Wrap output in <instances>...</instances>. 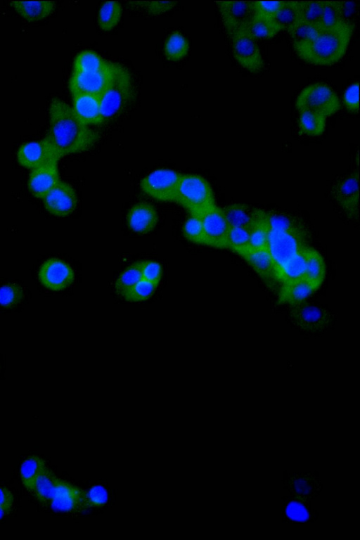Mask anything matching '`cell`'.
Here are the masks:
<instances>
[{
    "mask_svg": "<svg viewBox=\"0 0 360 540\" xmlns=\"http://www.w3.org/2000/svg\"><path fill=\"white\" fill-rule=\"evenodd\" d=\"M304 248L293 256L282 268L278 274V281L281 283L304 278L306 271Z\"/></svg>",
    "mask_w": 360,
    "mask_h": 540,
    "instance_id": "cell-31",
    "label": "cell"
},
{
    "mask_svg": "<svg viewBox=\"0 0 360 540\" xmlns=\"http://www.w3.org/2000/svg\"><path fill=\"white\" fill-rule=\"evenodd\" d=\"M257 274L269 288H274L280 283L274 262L266 248H247L238 254Z\"/></svg>",
    "mask_w": 360,
    "mask_h": 540,
    "instance_id": "cell-17",
    "label": "cell"
},
{
    "mask_svg": "<svg viewBox=\"0 0 360 540\" xmlns=\"http://www.w3.org/2000/svg\"><path fill=\"white\" fill-rule=\"evenodd\" d=\"M21 298L22 290L18 285L9 284L0 288V304L2 306H11Z\"/></svg>",
    "mask_w": 360,
    "mask_h": 540,
    "instance_id": "cell-49",
    "label": "cell"
},
{
    "mask_svg": "<svg viewBox=\"0 0 360 540\" xmlns=\"http://www.w3.org/2000/svg\"><path fill=\"white\" fill-rule=\"evenodd\" d=\"M118 64L102 58L92 51H83L75 58L74 72H96L114 69Z\"/></svg>",
    "mask_w": 360,
    "mask_h": 540,
    "instance_id": "cell-26",
    "label": "cell"
},
{
    "mask_svg": "<svg viewBox=\"0 0 360 540\" xmlns=\"http://www.w3.org/2000/svg\"><path fill=\"white\" fill-rule=\"evenodd\" d=\"M143 5H139L137 2L136 4L141 7H143L145 10L147 12L155 14V13H160L162 12L167 11V10H169L172 7L174 6V5L176 4L175 2H140Z\"/></svg>",
    "mask_w": 360,
    "mask_h": 540,
    "instance_id": "cell-51",
    "label": "cell"
},
{
    "mask_svg": "<svg viewBox=\"0 0 360 540\" xmlns=\"http://www.w3.org/2000/svg\"><path fill=\"white\" fill-rule=\"evenodd\" d=\"M120 65L114 69L96 72H72L68 83L70 91L101 96L112 80Z\"/></svg>",
    "mask_w": 360,
    "mask_h": 540,
    "instance_id": "cell-10",
    "label": "cell"
},
{
    "mask_svg": "<svg viewBox=\"0 0 360 540\" xmlns=\"http://www.w3.org/2000/svg\"><path fill=\"white\" fill-rule=\"evenodd\" d=\"M182 174L169 169H156L141 181L143 193L163 202H174Z\"/></svg>",
    "mask_w": 360,
    "mask_h": 540,
    "instance_id": "cell-6",
    "label": "cell"
},
{
    "mask_svg": "<svg viewBox=\"0 0 360 540\" xmlns=\"http://www.w3.org/2000/svg\"><path fill=\"white\" fill-rule=\"evenodd\" d=\"M286 516L296 522H304L309 519V511L303 501L292 499L287 503L285 508Z\"/></svg>",
    "mask_w": 360,
    "mask_h": 540,
    "instance_id": "cell-47",
    "label": "cell"
},
{
    "mask_svg": "<svg viewBox=\"0 0 360 540\" xmlns=\"http://www.w3.org/2000/svg\"><path fill=\"white\" fill-rule=\"evenodd\" d=\"M284 3V1H253L255 16L272 20Z\"/></svg>",
    "mask_w": 360,
    "mask_h": 540,
    "instance_id": "cell-46",
    "label": "cell"
},
{
    "mask_svg": "<svg viewBox=\"0 0 360 540\" xmlns=\"http://www.w3.org/2000/svg\"><path fill=\"white\" fill-rule=\"evenodd\" d=\"M323 1H300V20L319 27Z\"/></svg>",
    "mask_w": 360,
    "mask_h": 540,
    "instance_id": "cell-43",
    "label": "cell"
},
{
    "mask_svg": "<svg viewBox=\"0 0 360 540\" xmlns=\"http://www.w3.org/2000/svg\"><path fill=\"white\" fill-rule=\"evenodd\" d=\"M299 112L311 111L327 117L340 108V102L336 94L325 84H312L305 87L295 102Z\"/></svg>",
    "mask_w": 360,
    "mask_h": 540,
    "instance_id": "cell-5",
    "label": "cell"
},
{
    "mask_svg": "<svg viewBox=\"0 0 360 540\" xmlns=\"http://www.w3.org/2000/svg\"><path fill=\"white\" fill-rule=\"evenodd\" d=\"M121 16L120 4L117 1H106L101 5L98 11V25L102 30L109 31L117 25Z\"/></svg>",
    "mask_w": 360,
    "mask_h": 540,
    "instance_id": "cell-35",
    "label": "cell"
},
{
    "mask_svg": "<svg viewBox=\"0 0 360 540\" xmlns=\"http://www.w3.org/2000/svg\"><path fill=\"white\" fill-rule=\"evenodd\" d=\"M326 117L311 111L300 112L299 127L301 132L307 136L321 135L326 127Z\"/></svg>",
    "mask_w": 360,
    "mask_h": 540,
    "instance_id": "cell-34",
    "label": "cell"
},
{
    "mask_svg": "<svg viewBox=\"0 0 360 540\" xmlns=\"http://www.w3.org/2000/svg\"><path fill=\"white\" fill-rule=\"evenodd\" d=\"M139 265L142 279L158 286L162 276L160 264L155 261L146 260L139 262Z\"/></svg>",
    "mask_w": 360,
    "mask_h": 540,
    "instance_id": "cell-45",
    "label": "cell"
},
{
    "mask_svg": "<svg viewBox=\"0 0 360 540\" xmlns=\"http://www.w3.org/2000/svg\"><path fill=\"white\" fill-rule=\"evenodd\" d=\"M13 503V496L7 488L0 487V507L11 511Z\"/></svg>",
    "mask_w": 360,
    "mask_h": 540,
    "instance_id": "cell-52",
    "label": "cell"
},
{
    "mask_svg": "<svg viewBox=\"0 0 360 540\" xmlns=\"http://www.w3.org/2000/svg\"><path fill=\"white\" fill-rule=\"evenodd\" d=\"M251 35L256 39H266L276 36L280 31L272 20L255 16L247 27Z\"/></svg>",
    "mask_w": 360,
    "mask_h": 540,
    "instance_id": "cell-40",
    "label": "cell"
},
{
    "mask_svg": "<svg viewBox=\"0 0 360 540\" xmlns=\"http://www.w3.org/2000/svg\"><path fill=\"white\" fill-rule=\"evenodd\" d=\"M288 484L290 489L300 497L312 496L319 489L315 477L309 473L294 474L288 479Z\"/></svg>",
    "mask_w": 360,
    "mask_h": 540,
    "instance_id": "cell-37",
    "label": "cell"
},
{
    "mask_svg": "<svg viewBox=\"0 0 360 540\" xmlns=\"http://www.w3.org/2000/svg\"><path fill=\"white\" fill-rule=\"evenodd\" d=\"M306 238L269 229L266 249L274 262L277 277L284 265L307 246Z\"/></svg>",
    "mask_w": 360,
    "mask_h": 540,
    "instance_id": "cell-8",
    "label": "cell"
},
{
    "mask_svg": "<svg viewBox=\"0 0 360 540\" xmlns=\"http://www.w3.org/2000/svg\"><path fill=\"white\" fill-rule=\"evenodd\" d=\"M59 181L57 163L49 164L32 170L28 188L33 195L43 198Z\"/></svg>",
    "mask_w": 360,
    "mask_h": 540,
    "instance_id": "cell-19",
    "label": "cell"
},
{
    "mask_svg": "<svg viewBox=\"0 0 360 540\" xmlns=\"http://www.w3.org/2000/svg\"><path fill=\"white\" fill-rule=\"evenodd\" d=\"M300 1H285L272 22L279 31L288 30L300 20Z\"/></svg>",
    "mask_w": 360,
    "mask_h": 540,
    "instance_id": "cell-33",
    "label": "cell"
},
{
    "mask_svg": "<svg viewBox=\"0 0 360 540\" xmlns=\"http://www.w3.org/2000/svg\"><path fill=\"white\" fill-rule=\"evenodd\" d=\"M49 127L44 138L60 158L91 148L97 134L84 124L72 108L58 98H53L49 107Z\"/></svg>",
    "mask_w": 360,
    "mask_h": 540,
    "instance_id": "cell-1",
    "label": "cell"
},
{
    "mask_svg": "<svg viewBox=\"0 0 360 540\" xmlns=\"http://www.w3.org/2000/svg\"><path fill=\"white\" fill-rule=\"evenodd\" d=\"M290 316L297 328L308 333L323 331L333 321L331 313L326 308L305 301L292 306Z\"/></svg>",
    "mask_w": 360,
    "mask_h": 540,
    "instance_id": "cell-9",
    "label": "cell"
},
{
    "mask_svg": "<svg viewBox=\"0 0 360 540\" xmlns=\"http://www.w3.org/2000/svg\"><path fill=\"white\" fill-rule=\"evenodd\" d=\"M217 4L229 37L239 30L246 28L255 18L252 1H220Z\"/></svg>",
    "mask_w": 360,
    "mask_h": 540,
    "instance_id": "cell-11",
    "label": "cell"
},
{
    "mask_svg": "<svg viewBox=\"0 0 360 540\" xmlns=\"http://www.w3.org/2000/svg\"><path fill=\"white\" fill-rule=\"evenodd\" d=\"M134 93L130 73L120 65L110 84L99 96L103 122L117 117L131 101Z\"/></svg>",
    "mask_w": 360,
    "mask_h": 540,
    "instance_id": "cell-4",
    "label": "cell"
},
{
    "mask_svg": "<svg viewBox=\"0 0 360 540\" xmlns=\"http://www.w3.org/2000/svg\"><path fill=\"white\" fill-rule=\"evenodd\" d=\"M232 53L237 62L252 73L259 72L264 68V61L257 39L247 27L239 30L229 36Z\"/></svg>",
    "mask_w": 360,
    "mask_h": 540,
    "instance_id": "cell-7",
    "label": "cell"
},
{
    "mask_svg": "<svg viewBox=\"0 0 360 540\" xmlns=\"http://www.w3.org/2000/svg\"><path fill=\"white\" fill-rule=\"evenodd\" d=\"M86 491L58 478L55 493L49 504L58 512H71L85 508Z\"/></svg>",
    "mask_w": 360,
    "mask_h": 540,
    "instance_id": "cell-18",
    "label": "cell"
},
{
    "mask_svg": "<svg viewBox=\"0 0 360 540\" xmlns=\"http://www.w3.org/2000/svg\"><path fill=\"white\" fill-rule=\"evenodd\" d=\"M333 195L338 205L349 217L359 215V177L356 173L339 179L333 188Z\"/></svg>",
    "mask_w": 360,
    "mask_h": 540,
    "instance_id": "cell-14",
    "label": "cell"
},
{
    "mask_svg": "<svg viewBox=\"0 0 360 540\" xmlns=\"http://www.w3.org/2000/svg\"><path fill=\"white\" fill-rule=\"evenodd\" d=\"M359 83L351 84L344 94V103L347 109L351 112L359 110Z\"/></svg>",
    "mask_w": 360,
    "mask_h": 540,
    "instance_id": "cell-50",
    "label": "cell"
},
{
    "mask_svg": "<svg viewBox=\"0 0 360 540\" xmlns=\"http://www.w3.org/2000/svg\"><path fill=\"white\" fill-rule=\"evenodd\" d=\"M229 226L248 229L253 221L255 209L240 203L221 208Z\"/></svg>",
    "mask_w": 360,
    "mask_h": 540,
    "instance_id": "cell-28",
    "label": "cell"
},
{
    "mask_svg": "<svg viewBox=\"0 0 360 540\" xmlns=\"http://www.w3.org/2000/svg\"><path fill=\"white\" fill-rule=\"evenodd\" d=\"M43 198L46 210L58 217L70 214L78 202L75 189L62 181H59Z\"/></svg>",
    "mask_w": 360,
    "mask_h": 540,
    "instance_id": "cell-15",
    "label": "cell"
},
{
    "mask_svg": "<svg viewBox=\"0 0 360 540\" xmlns=\"http://www.w3.org/2000/svg\"><path fill=\"white\" fill-rule=\"evenodd\" d=\"M72 109L77 117L86 125L100 124L103 122L100 98L89 94H74Z\"/></svg>",
    "mask_w": 360,
    "mask_h": 540,
    "instance_id": "cell-20",
    "label": "cell"
},
{
    "mask_svg": "<svg viewBox=\"0 0 360 540\" xmlns=\"http://www.w3.org/2000/svg\"><path fill=\"white\" fill-rule=\"evenodd\" d=\"M321 28L315 25L298 20L287 30L296 51L309 44L317 36Z\"/></svg>",
    "mask_w": 360,
    "mask_h": 540,
    "instance_id": "cell-29",
    "label": "cell"
},
{
    "mask_svg": "<svg viewBox=\"0 0 360 540\" xmlns=\"http://www.w3.org/2000/svg\"><path fill=\"white\" fill-rule=\"evenodd\" d=\"M262 212L269 229L307 238L304 225L293 216L274 210H262Z\"/></svg>",
    "mask_w": 360,
    "mask_h": 540,
    "instance_id": "cell-22",
    "label": "cell"
},
{
    "mask_svg": "<svg viewBox=\"0 0 360 540\" xmlns=\"http://www.w3.org/2000/svg\"><path fill=\"white\" fill-rule=\"evenodd\" d=\"M46 465L45 461L37 456H31L23 461L20 475L22 484L28 491H32L37 477Z\"/></svg>",
    "mask_w": 360,
    "mask_h": 540,
    "instance_id": "cell-32",
    "label": "cell"
},
{
    "mask_svg": "<svg viewBox=\"0 0 360 540\" xmlns=\"http://www.w3.org/2000/svg\"><path fill=\"white\" fill-rule=\"evenodd\" d=\"M306 271L304 278L316 291L321 285L326 274L325 262L321 254L314 248H304Z\"/></svg>",
    "mask_w": 360,
    "mask_h": 540,
    "instance_id": "cell-25",
    "label": "cell"
},
{
    "mask_svg": "<svg viewBox=\"0 0 360 540\" xmlns=\"http://www.w3.org/2000/svg\"><path fill=\"white\" fill-rule=\"evenodd\" d=\"M188 41L178 32L171 34L165 44V56L169 60L172 61H178L183 59L188 53Z\"/></svg>",
    "mask_w": 360,
    "mask_h": 540,
    "instance_id": "cell-36",
    "label": "cell"
},
{
    "mask_svg": "<svg viewBox=\"0 0 360 540\" xmlns=\"http://www.w3.org/2000/svg\"><path fill=\"white\" fill-rule=\"evenodd\" d=\"M128 226L134 232L147 233L157 225L158 216L154 207L142 202L133 205L127 214Z\"/></svg>",
    "mask_w": 360,
    "mask_h": 540,
    "instance_id": "cell-21",
    "label": "cell"
},
{
    "mask_svg": "<svg viewBox=\"0 0 360 540\" xmlns=\"http://www.w3.org/2000/svg\"><path fill=\"white\" fill-rule=\"evenodd\" d=\"M41 283L53 290H60L69 286L74 280L72 269L64 261L52 258L44 262L39 271Z\"/></svg>",
    "mask_w": 360,
    "mask_h": 540,
    "instance_id": "cell-16",
    "label": "cell"
},
{
    "mask_svg": "<svg viewBox=\"0 0 360 540\" xmlns=\"http://www.w3.org/2000/svg\"><path fill=\"white\" fill-rule=\"evenodd\" d=\"M10 511L0 507V519H1L5 515L8 514Z\"/></svg>",
    "mask_w": 360,
    "mask_h": 540,
    "instance_id": "cell-53",
    "label": "cell"
},
{
    "mask_svg": "<svg viewBox=\"0 0 360 540\" xmlns=\"http://www.w3.org/2000/svg\"><path fill=\"white\" fill-rule=\"evenodd\" d=\"M342 20L341 1H323V11L319 27H330Z\"/></svg>",
    "mask_w": 360,
    "mask_h": 540,
    "instance_id": "cell-44",
    "label": "cell"
},
{
    "mask_svg": "<svg viewBox=\"0 0 360 540\" xmlns=\"http://www.w3.org/2000/svg\"><path fill=\"white\" fill-rule=\"evenodd\" d=\"M184 237L189 241L205 245V236L200 216L191 215L183 227Z\"/></svg>",
    "mask_w": 360,
    "mask_h": 540,
    "instance_id": "cell-41",
    "label": "cell"
},
{
    "mask_svg": "<svg viewBox=\"0 0 360 540\" xmlns=\"http://www.w3.org/2000/svg\"><path fill=\"white\" fill-rule=\"evenodd\" d=\"M58 477L46 465L37 477L32 492L41 503H49L55 493Z\"/></svg>",
    "mask_w": 360,
    "mask_h": 540,
    "instance_id": "cell-27",
    "label": "cell"
},
{
    "mask_svg": "<svg viewBox=\"0 0 360 540\" xmlns=\"http://www.w3.org/2000/svg\"><path fill=\"white\" fill-rule=\"evenodd\" d=\"M250 243L248 248L262 249L267 245L269 228L264 219L262 209H255L252 222L248 228Z\"/></svg>",
    "mask_w": 360,
    "mask_h": 540,
    "instance_id": "cell-30",
    "label": "cell"
},
{
    "mask_svg": "<svg viewBox=\"0 0 360 540\" xmlns=\"http://www.w3.org/2000/svg\"><path fill=\"white\" fill-rule=\"evenodd\" d=\"M205 236V245L226 249L229 224L221 208L216 205L200 215Z\"/></svg>",
    "mask_w": 360,
    "mask_h": 540,
    "instance_id": "cell-12",
    "label": "cell"
},
{
    "mask_svg": "<svg viewBox=\"0 0 360 540\" xmlns=\"http://www.w3.org/2000/svg\"><path fill=\"white\" fill-rule=\"evenodd\" d=\"M315 291L305 278L283 282L278 293V303L294 306L305 301Z\"/></svg>",
    "mask_w": 360,
    "mask_h": 540,
    "instance_id": "cell-23",
    "label": "cell"
},
{
    "mask_svg": "<svg viewBox=\"0 0 360 540\" xmlns=\"http://www.w3.org/2000/svg\"><path fill=\"white\" fill-rule=\"evenodd\" d=\"M17 158L21 166L32 169L58 163L60 159L45 139L22 144L18 150Z\"/></svg>",
    "mask_w": 360,
    "mask_h": 540,
    "instance_id": "cell-13",
    "label": "cell"
},
{
    "mask_svg": "<svg viewBox=\"0 0 360 540\" xmlns=\"http://www.w3.org/2000/svg\"><path fill=\"white\" fill-rule=\"evenodd\" d=\"M174 202L191 215L200 216L216 205L213 191L205 179L198 174H182Z\"/></svg>",
    "mask_w": 360,
    "mask_h": 540,
    "instance_id": "cell-3",
    "label": "cell"
},
{
    "mask_svg": "<svg viewBox=\"0 0 360 540\" xmlns=\"http://www.w3.org/2000/svg\"><path fill=\"white\" fill-rule=\"evenodd\" d=\"M141 279L140 265L138 262L128 266L118 276L115 283L116 292L122 295Z\"/></svg>",
    "mask_w": 360,
    "mask_h": 540,
    "instance_id": "cell-39",
    "label": "cell"
},
{
    "mask_svg": "<svg viewBox=\"0 0 360 540\" xmlns=\"http://www.w3.org/2000/svg\"><path fill=\"white\" fill-rule=\"evenodd\" d=\"M250 234L248 229L229 226L227 233L226 249L237 255L249 247Z\"/></svg>",
    "mask_w": 360,
    "mask_h": 540,
    "instance_id": "cell-38",
    "label": "cell"
},
{
    "mask_svg": "<svg viewBox=\"0 0 360 540\" xmlns=\"http://www.w3.org/2000/svg\"><path fill=\"white\" fill-rule=\"evenodd\" d=\"M11 6L24 19L36 22L48 17L55 9V2L48 1H11Z\"/></svg>",
    "mask_w": 360,
    "mask_h": 540,
    "instance_id": "cell-24",
    "label": "cell"
},
{
    "mask_svg": "<svg viewBox=\"0 0 360 540\" xmlns=\"http://www.w3.org/2000/svg\"><path fill=\"white\" fill-rule=\"evenodd\" d=\"M156 288L153 283L141 279L122 296L129 302H141L150 298Z\"/></svg>",
    "mask_w": 360,
    "mask_h": 540,
    "instance_id": "cell-42",
    "label": "cell"
},
{
    "mask_svg": "<svg viewBox=\"0 0 360 540\" xmlns=\"http://www.w3.org/2000/svg\"><path fill=\"white\" fill-rule=\"evenodd\" d=\"M352 31V25L341 21L330 27L321 29L312 41L296 52L308 63L316 65L335 64L345 56Z\"/></svg>",
    "mask_w": 360,
    "mask_h": 540,
    "instance_id": "cell-2",
    "label": "cell"
},
{
    "mask_svg": "<svg viewBox=\"0 0 360 540\" xmlns=\"http://www.w3.org/2000/svg\"><path fill=\"white\" fill-rule=\"evenodd\" d=\"M108 501V492L102 486L91 487L85 494V508L99 507L106 503Z\"/></svg>",
    "mask_w": 360,
    "mask_h": 540,
    "instance_id": "cell-48",
    "label": "cell"
}]
</instances>
